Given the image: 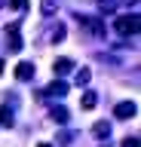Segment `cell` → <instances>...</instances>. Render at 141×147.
<instances>
[{
  "instance_id": "1",
  "label": "cell",
  "mask_w": 141,
  "mask_h": 147,
  "mask_svg": "<svg viewBox=\"0 0 141 147\" xmlns=\"http://www.w3.org/2000/svg\"><path fill=\"white\" fill-rule=\"evenodd\" d=\"M117 34L135 37V34H138V16H135V12H132V16H120V18H117Z\"/></svg>"
},
{
  "instance_id": "2",
  "label": "cell",
  "mask_w": 141,
  "mask_h": 147,
  "mask_svg": "<svg viewBox=\"0 0 141 147\" xmlns=\"http://www.w3.org/2000/svg\"><path fill=\"white\" fill-rule=\"evenodd\" d=\"M80 28H83L86 34H92V37H104V22H101V18L80 16Z\"/></svg>"
},
{
  "instance_id": "3",
  "label": "cell",
  "mask_w": 141,
  "mask_h": 147,
  "mask_svg": "<svg viewBox=\"0 0 141 147\" xmlns=\"http://www.w3.org/2000/svg\"><path fill=\"white\" fill-rule=\"evenodd\" d=\"M135 101H120L117 107H113V113H117V119H129V117H135Z\"/></svg>"
},
{
  "instance_id": "4",
  "label": "cell",
  "mask_w": 141,
  "mask_h": 147,
  "mask_svg": "<svg viewBox=\"0 0 141 147\" xmlns=\"http://www.w3.org/2000/svg\"><path fill=\"white\" fill-rule=\"evenodd\" d=\"M16 77H19V80H31V77H34V64H31V61H22L19 67H16Z\"/></svg>"
},
{
  "instance_id": "5",
  "label": "cell",
  "mask_w": 141,
  "mask_h": 147,
  "mask_svg": "<svg viewBox=\"0 0 141 147\" xmlns=\"http://www.w3.org/2000/svg\"><path fill=\"white\" fill-rule=\"evenodd\" d=\"M52 71L55 74H67V71H74V61H71V58H55Z\"/></svg>"
},
{
  "instance_id": "6",
  "label": "cell",
  "mask_w": 141,
  "mask_h": 147,
  "mask_svg": "<svg viewBox=\"0 0 141 147\" xmlns=\"http://www.w3.org/2000/svg\"><path fill=\"white\" fill-rule=\"evenodd\" d=\"M46 92H49V95H65V92H67V83H61V80H52Z\"/></svg>"
},
{
  "instance_id": "7",
  "label": "cell",
  "mask_w": 141,
  "mask_h": 147,
  "mask_svg": "<svg viewBox=\"0 0 141 147\" xmlns=\"http://www.w3.org/2000/svg\"><path fill=\"white\" fill-rule=\"evenodd\" d=\"M0 126H6V129L12 126V110L9 107H0Z\"/></svg>"
},
{
  "instance_id": "8",
  "label": "cell",
  "mask_w": 141,
  "mask_h": 147,
  "mask_svg": "<svg viewBox=\"0 0 141 147\" xmlns=\"http://www.w3.org/2000/svg\"><path fill=\"white\" fill-rule=\"evenodd\" d=\"M89 77H92V71H89V67H83V71H77V86H86V83H89Z\"/></svg>"
},
{
  "instance_id": "9",
  "label": "cell",
  "mask_w": 141,
  "mask_h": 147,
  "mask_svg": "<svg viewBox=\"0 0 141 147\" xmlns=\"http://www.w3.org/2000/svg\"><path fill=\"white\" fill-rule=\"evenodd\" d=\"M95 104H98V95H95V92H86V95H83V107H86V110H92Z\"/></svg>"
},
{
  "instance_id": "10",
  "label": "cell",
  "mask_w": 141,
  "mask_h": 147,
  "mask_svg": "<svg viewBox=\"0 0 141 147\" xmlns=\"http://www.w3.org/2000/svg\"><path fill=\"white\" fill-rule=\"evenodd\" d=\"M92 132H95V138H107V135H111V126H107V123H98Z\"/></svg>"
},
{
  "instance_id": "11",
  "label": "cell",
  "mask_w": 141,
  "mask_h": 147,
  "mask_svg": "<svg viewBox=\"0 0 141 147\" xmlns=\"http://www.w3.org/2000/svg\"><path fill=\"white\" fill-rule=\"evenodd\" d=\"M52 119L55 123H67V110L65 107H52Z\"/></svg>"
},
{
  "instance_id": "12",
  "label": "cell",
  "mask_w": 141,
  "mask_h": 147,
  "mask_svg": "<svg viewBox=\"0 0 141 147\" xmlns=\"http://www.w3.org/2000/svg\"><path fill=\"white\" fill-rule=\"evenodd\" d=\"M98 6H101V12H113L117 0H98Z\"/></svg>"
},
{
  "instance_id": "13",
  "label": "cell",
  "mask_w": 141,
  "mask_h": 147,
  "mask_svg": "<svg viewBox=\"0 0 141 147\" xmlns=\"http://www.w3.org/2000/svg\"><path fill=\"white\" fill-rule=\"evenodd\" d=\"M52 40H55V43H58V40H65V28H55V31H52Z\"/></svg>"
},
{
  "instance_id": "14",
  "label": "cell",
  "mask_w": 141,
  "mask_h": 147,
  "mask_svg": "<svg viewBox=\"0 0 141 147\" xmlns=\"http://www.w3.org/2000/svg\"><path fill=\"white\" fill-rule=\"evenodd\" d=\"M9 6L12 9H25V6H28V0H9Z\"/></svg>"
},
{
  "instance_id": "15",
  "label": "cell",
  "mask_w": 141,
  "mask_h": 147,
  "mask_svg": "<svg viewBox=\"0 0 141 147\" xmlns=\"http://www.w3.org/2000/svg\"><path fill=\"white\" fill-rule=\"evenodd\" d=\"M123 147H138V138H135V135L126 138V141H123Z\"/></svg>"
},
{
  "instance_id": "16",
  "label": "cell",
  "mask_w": 141,
  "mask_h": 147,
  "mask_svg": "<svg viewBox=\"0 0 141 147\" xmlns=\"http://www.w3.org/2000/svg\"><path fill=\"white\" fill-rule=\"evenodd\" d=\"M120 3H132V6H135V3H138V0H120Z\"/></svg>"
},
{
  "instance_id": "17",
  "label": "cell",
  "mask_w": 141,
  "mask_h": 147,
  "mask_svg": "<svg viewBox=\"0 0 141 147\" xmlns=\"http://www.w3.org/2000/svg\"><path fill=\"white\" fill-rule=\"evenodd\" d=\"M3 67H6V64H3V61H0V74H3Z\"/></svg>"
},
{
  "instance_id": "18",
  "label": "cell",
  "mask_w": 141,
  "mask_h": 147,
  "mask_svg": "<svg viewBox=\"0 0 141 147\" xmlns=\"http://www.w3.org/2000/svg\"><path fill=\"white\" fill-rule=\"evenodd\" d=\"M37 147H49V144H37Z\"/></svg>"
},
{
  "instance_id": "19",
  "label": "cell",
  "mask_w": 141,
  "mask_h": 147,
  "mask_svg": "<svg viewBox=\"0 0 141 147\" xmlns=\"http://www.w3.org/2000/svg\"><path fill=\"white\" fill-rule=\"evenodd\" d=\"M0 6H3V0H0Z\"/></svg>"
}]
</instances>
